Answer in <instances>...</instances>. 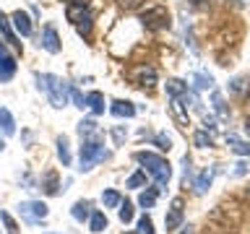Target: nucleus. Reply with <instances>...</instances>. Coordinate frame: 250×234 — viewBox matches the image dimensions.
<instances>
[{"label":"nucleus","mask_w":250,"mask_h":234,"mask_svg":"<svg viewBox=\"0 0 250 234\" xmlns=\"http://www.w3.org/2000/svg\"><path fill=\"white\" fill-rule=\"evenodd\" d=\"M141 23L148 29V31H162V29H169V13L164 5H154V8H146L141 13Z\"/></svg>","instance_id":"7ed1b4c3"},{"label":"nucleus","mask_w":250,"mask_h":234,"mask_svg":"<svg viewBox=\"0 0 250 234\" xmlns=\"http://www.w3.org/2000/svg\"><path fill=\"white\" fill-rule=\"evenodd\" d=\"M130 78L141 86V89H148V91H151L154 83H156V70L148 68V65H138V68L130 70Z\"/></svg>","instance_id":"423d86ee"},{"label":"nucleus","mask_w":250,"mask_h":234,"mask_svg":"<svg viewBox=\"0 0 250 234\" xmlns=\"http://www.w3.org/2000/svg\"><path fill=\"white\" fill-rule=\"evenodd\" d=\"M58 156H60L62 167H68V164H70V143H68V138H65V136H60V138H58Z\"/></svg>","instance_id":"a211bd4d"},{"label":"nucleus","mask_w":250,"mask_h":234,"mask_svg":"<svg viewBox=\"0 0 250 234\" xmlns=\"http://www.w3.org/2000/svg\"><path fill=\"white\" fill-rule=\"evenodd\" d=\"M102 203H104L107 208H117L120 206V195L115 190H107V193H102Z\"/></svg>","instance_id":"a878e982"},{"label":"nucleus","mask_w":250,"mask_h":234,"mask_svg":"<svg viewBox=\"0 0 250 234\" xmlns=\"http://www.w3.org/2000/svg\"><path fill=\"white\" fill-rule=\"evenodd\" d=\"M169 112H172V117L177 120V125L180 128H188V115H185V109H183V101H180L177 97H172V101H169Z\"/></svg>","instance_id":"f8f14e48"},{"label":"nucleus","mask_w":250,"mask_h":234,"mask_svg":"<svg viewBox=\"0 0 250 234\" xmlns=\"http://www.w3.org/2000/svg\"><path fill=\"white\" fill-rule=\"evenodd\" d=\"M180 224H183V198H175L169 206L167 218H164V226H167V232H172V229H177Z\"/></svg>","instance_id":"6e6552de"},{"label":"nucleus","mask_w":250,"mask_h":234,"mask_svg":"<svg viewBox=\"0 0 250 234\" xmlns=\"http://www.w3.org/2000/svg\"><path fill=\"white\" fill-rule=\"evenodd\" d=\"M42 47L47 52H60V39H58V31L52 26H44V34H42Z\"/></svg>","instance_id":"9d476101"},{"label":"nucleus","mask_w":250,"mask_h":234,"mask_svg":"<svg viewBox=\"0 0 250 234\" xmlns=\"http://www.w3.org/2000/svg\"><path fill=\"white\" fill-rule=\"evenodd\" d=\"M185 91H188V86H185L183 81H177V78L167 81V94H169V97H183Z\"/></svg>","instance_id":"412c9836"},{"label":"nucleus","mask_w":250,"mask_h":234,"mask_svg":"<svg viewBox=\"0 0 250 234\" xmlns=\"http://www.w3.org/2000/svg\"><path fill=\"white\" fill-rule=\"evenodd\" d=\"M136 161H141V164L146 167V172L156 179V187H159V190L169 182V177H172V167L162 159V156L148 154V151H138V154H136Z\"/></svg>","instance_id":"f257e3e1"},{"label":"nucleus","mask_w":250,"mask_h":234,"mask_svg":"<svg viewBox=\"0 0 250 234\" xmlns=\"http://www.w3.org/2000/svg\"><path fill=\"white\" fill-rule=\"evenodd\" d=\"M44 193L47 195H58V175H55V172H50V175L44 177Z\"/></svg>","instance_id":"393cba45"},{"label":"nucleus","mask_w":250,"mask_h":234,"mask_svg":"<svg viewBox=\"0 0 250 234\" xmlns=\"http://www.w3.org/2000/svg\"><path fill=\"white\" fill-rule=\"evenodd\" d=\"M0 34H3V37H5V42H11L16 50H21V42H19V39H16V34H13L11 19H8V16H3V13H0Z\"/></svg>","instance_id":"9b49d317"},{"label":"nucleus","mask_w":250,"mask_h":234,"mask_svg":"<svg viewBox=\"0 0 250 234\" xmlns=\"http://www.w3.org/2000/svg\"><path fill=\"white\" fill-rule=\"evenodd\" d=\"M156 143H159V148H164V151H169V148H172V138L164 136V133H159V136H156Z\"/></svg>","instance_id":"c9c22d12"},{"label":"nucleus","mask_w":250,"mask_h":234,"mask_svg":"<svg viewBox=\"0 0 250 234\" xmlns=\"http://www.w3.org/2000/svg\"><path fill=\"white\" fill-rule=\"evenodd\" d=\"M156 195H159V187H154V190H146V193H141L138 203H141L144 208H151L154 203H156Z\"/></svg>","instance_id":"4be33fe9"},{"label":"nucleus","mask_w":250,"mask_h":234,"mask_svg":"<svg viewBox=\"0 0 250 234\" xmlns=\"http://www.w3.org/2000/svg\"><path fill=\"white\" fill-rule=\"evenodd\" d=\"M13 73H16V62H13V58L3 55V58H0V81H11Z\"/></svg>","instance_id":"dca6fc26"},{"label":"nucleus","mask_w":250,"mask_h":234,"mask_svg":"<svg viewBox=\"0 0 250 234\" xmlns=\"http://www.w3.org/2000/svg\"><path fill=\"white\" fill-rule=\"evenodd\" d=\"M65 16L70 23H83V21H91V13H89V0H73V3H68L65 8Z\"/></svg>","instance_id":"39448f33"},{"label":"nucleus","mask_w":250,"mask_h":234,"mask_svg":"<svg viewBox=\"0 0 250 234\" xmlns=\"http://www.w3.org/2000/svg\"><path fill=\"white\" fill-rule=\"evenodd\" d=\"M78 133H81V136H91V133H97V122H94V120H81V122H78Z\"/></svg>","instance_id":"c85d7f7f"},{"label":"nucleus","mask_w":250,"mask_h":234,"mask_svg":"<svg viewBox=\"0 0 250 234\" xmlns=\"http://www.w3.org/2000/svg\"><path fill=\"white\" fill-rule=\"evenodd\" d=\"M0 130H3L5 136H13V133H16V122H13V115L8 112V109H0Z\"/></svg>","instance_id":"f3484780"},{"label":"nucleus","mask_w":250,"mask_h":234,"mask_svg":"<svg viewBox=\"0 0 250 234\" xmlns=\"http://www.w3.org/2000/svg\"><path fill=\"white\" fill-rule=\"evenodd\" d=\"M214 167H208V169H203L201 175H198V179H195V193H206L208 187H211V182H214Z\"/></svg>","instance_id":"4468645a"},{"label":"nucleus","mask_w":250,"mask_h":234,"mask_svg":"<svg viewBox=\"0 0 250 234\" xmlns=\"http://www.w3.org/2000/svg\"><path fill=\"white\" fill-rule=\"evenodd\" d=\"M68 3H73V0H68Z\"/></svg>","instance_id":"c03bdc74"},{"label":"nucleus","mask_w":250,"mask_h":234,"mask_svg":"<svg viewBox=\"0 0 250 234\" xmlns=\"http://www.w3.org/2000/svg\"><path fill=\"white\" fill-rule=\"evenodd\" d=\"M248 172H250V164L248 161H237L234 169H232V177H242V175H248Z\"/></svg>","instance_id":"f704fd0d"},{"label":"nucleus","mask_w":250,"mask_h":234,"mask_svg":"<svg viewBox=\"0 0 250 234\" xmlns=\"http://www.w3.org/2000/svg\"><path fill=\"white\" fill-rule=\"evenodd\" d=\"M183 234H195V232H193V226H188V229H185Z\"/></svg>","instance_id":"58836bf2"},{"label":"nucleus","mask_w":250,"mask_h":234,"mask_svg":"<svg viewBox=\"0 0 250 234\" xmlns=\"http://www.w3.org/2000/svg\"><path fill=\"white\" fill-rule=\"evenodd\" d=\"M102 159H107V151L99 140H86L81 146V169L83 172H89L94 164H99Z\"/></svg>","instance_id":"20e7f679"},{"label":"nucleus","mask_w":250,"mask_h":234,"mask_svg":"<svg viewBox=\"0 0 250 234\" xmlns=\"http://www.w3.org/2000/svg\"><path fill=\"white\" fill-rule=\"evenodd\" d=\"M120 221H123V224L133 221V206H130L128 200H125V203H120Z\"/></svg>","instance_id":"c756f323"},{"label":"nucleus","mask_w":250,"mask_h":234,"mask_svg":"<svg viewBox=\"0 0 250 234\" xmlns=\"http://www.w3.org/2000/svg\"><path fill=\"white\" fill-rule=\"evenodd\" d=\"M245 198H248V200H250V187H248V190H245Z\"/></svg>","instance_id":"79ce46f5"},{"label":"nucleus","mask_w":250,"mask_h":234,"mask_svg":"<svg viewBox=\"0 0 250 234\" xmlns=\"http://www.w3.org/2000/svg\"><path fill=\"white\" fill-rule=\"evenodd\" d=\"M117 3H120L123 8H128V11H133V8H138L144 0H117Z\"/></svg>","instance_id":"e433bc0d"},{"label":"nucleus","mask_w":250,"mask_h":234,"mask_svg":"<svg viewBox=\"0 0 250 234\" xmlns=\"http://www.w3.org/2000/svg\"><path fill=\"white\" fill-rule=\"evenodd\" d=\"M138 234H154V221L148 216L138 218Z\"/></svg>","instance_id":"cd10ccee"},{"label":"nucleus","mask_w":250,"mask_h":234,"mask_svg":"<svg viewBox=\"0 0 250 234\" xmlns=\"http://www.w3.org/2000/svg\"><path fill=\"white\" fill-rule=\"evenodd\" d=\"M211 143H214V136H211V133H206V130L195 133V146H198V148H206Z\"/></svg>","instance_id":"bb28decb"},{"label":"nucleus","mask_w":250,"mask_h":234,"mask_svg":"<svg viewBox=\"0 0 250 234\" xmlns=\"http://www.w3.org/2000/svg\"><path fill=\"white\" fill-rule=\"evenodd\" d=\"M3 148H5V143H3V140H0V151H3Z\"/></svg>","instance_id":"37998d69"},{"label":"nucleus","mask_w":250,"mask_h":234,"mask_svg":"<svg viewBox=\"0 0 250 234\" xmlns=\"http://www.w3.org/2000/svg\"><path fill=\"white\" fill-rule=\"evenodd\" d=\"M109 112H112L115 117H133V115H136V107H133L130 101H123V99H117V101H112V107H109Z\"/></svg>","instance_id":"ddd939ff"},{"label":"nucleus","mask_w":250,"mask_h":234,"mask_svg":"<svg viewBox=\"0 0 250 234\" xmlns=\"http://www.w3.org/2000/svg\"><path fill=\"white\" fill-rule=\"evenodd\" d=\"M245 130L250 133V117H248V120H245Z\"/></svg>","instance_id":"ea45409f"},{"label":"nucleus","mask_w":250,"mask_h":234,"mask_svg":"<svg viewBox=\"0 0 250 234\" xmlns=\"http://www.w3.org/2000/svg\"><path fill=\"white\" fill-rule=\"evenodd\" d=\"M211 104H214V109H216V112L222 115V117L229 115V112H227V107H224V101H222V94H216V91H214V97H211Z\"/></svg>","instance_id":"7c9ffc66"},{"label":"nucleus","mask_w":250,"mask_h":234,"mask_svg":"<svg viewBox=\"0 0 250 234\" xmlns=\"http://www.w3.org/2000/svg\"><path fill=\"white\" fill-rule=\"evenodd\" d=\"M193 81H195V89H214V78L208 73H195Z\"/></svg>","instance_id":"5701e85b"},{"label":"nucleus","mask_w":250,"mask_h":234,"mask_svg":"<svg viewBox=\"0 0 250 234\" xmlns=\"http://www.w3.org/2000/svg\"><path fill=\"white\" fill-rule=\"evenodd\" d=\"M89 226H91V232L94 234H99V232H104L107 229V216L104 214H91V218H89Z\"/></svg>","instance_id":"aec40b11"},{"label":"nucleus","mask_w":250,"mask_h":234,"mask_svg":"<svg viewBox=\"0 0 250 234\" xmlns=\"http://www.w3.org/2000/svg\"><path fill=\"white\" fill-rule=\"evenodd\" d=\"M89 208H91V206H89L86 200H78L76 206H73V211H70V214H73L76 221H86V218L91 216V211H89Z\"/></svg>","instance_id":"6ab92c4d"},{"label":"nucleus","mask_w":250,"mask_h":234,"mask_svg":"<svg viewBox=\"0 0 250 234\" xmlns=\"http://www.w3.org/2000/svg\"><path fill=\"white\" fill-rule=\"evenodd\" d=\"M86 107H89L94 115H102L104 112V97H102L99 91H91L89 97H86Z\"/></svg>","instance_id":"2eb2a0df"},{"label":"nucleus","mask_w":250,"mask_h":234,"mask_svg":"<svg viewBox=\"0 0 250 234\" xmlns=\"http://www.w3.org/2000/svg\"><path fill=\"white\" fill-rule=\"evenodd\" d=\"M3 55H5V47H3V44H0V58H3Z\"/></svg>","instance_id":"a19ab883"},{"label":"nucleus","mask_w":250,"mask_h":234,"mask_svg":"<svg viewBox=\"0 0 250 234\" xmlns=\"http://www.w3.org/2000/svg\"><path fill=\"white\" fill-rule=\"evenodd\" d=\"M70 99H73V104H76V107H81V109L86 107V99L81 97V91H78L76 86H70Z\"/></svg>","instance_id":"72a5a7b5"},{"label":"nucleus","mask_w":250,"mask_h":234,"mask_svg":"<svg viewBox=\"0 0 250 234\" xmlns=\"http://www.w3.org/2000/svg\"><path fill=\"white\" fill-rule=\"evenodd\" d=\"M19 211H21V216H26V218H29V221H42V218L47 216V206H44V203H39V200L21 203Z\"/></svg>","instance_id":"0eeeda50"},{"label":"nucleus","mask_w":250,"mask_h":234,"mask_svg":"<svg viewBox=\"0 0 250 234\" xmlns=\"http://www.w3.org/2000/svg\"><path fill=\"white\" fill-rule=\"evenodd\" d=\"M144 182H146V175H144V172H136V175L128 177V187H141Z\"/></svg>","instance_id":"473e14b6"},{"label":"nucleus","mask_w":250,"mask_h":234,"mask_svg":"<svg viewBox=\"0 0 250 234\" xmlns=\"http://www.w3.org/2000/svg\"><path fill=\"white\" fill-rule=\"evenodd\" d=\"M227 140L232 143V151H234V154H240V156H250V143H242V140H237L234 136H229Z\"/></svg>","instance_id":"b1692460"},{"label":"nucleus","mask_w":250,"mask_h":234,"mask_svg":"<svg viewBox=\"0 0 250 234\" xmlns=\"http://www.w3.org/2000/svg\"><path fill=\"white\" fill-rule=\"evenodd\" d=\"M232 91L242 94V91H245V81H242V78H234V81H232Z\"/></svg>","instance_id":"4c0bfd02"},{"label":"nucleus","mask_w":250,"mask_h":234,"mask_svg":"<svg viewBox=\"0 0 250 234\" xmlns=\"http://www.w3.org/2000/svg\"><path fill=\"white\" fill-rule=\"evenodd\" d=\"M42 81L44 83H39V86H44L47 94H50V101H52V107H65L68 104V97H70V86L65 81H60L58 76H52V73H47L42 76Z\"/></svg>","instance_id":"f03ea898"},{"label":"nucleus","mask_w":250,"mask_h":234,"mask_svg":"<svg viewBox=\"0 0 250 234\" xmlns=\"http://www.w3.org/2000/svg\"><path fill=\"white\" fill-rule=\"evenodd\" d=\"M11 23H13V29L19 31L21 37H31V21H29V16L23 11H16L11 16Z\"/></svg>","instance_id":"1a4fd4ad"},{"label":"nucleus","mask_w":250,"mask_h":234,"mask_svg":"<svg viewBox=\"0 0 250 234\" xmlns=\"http://www.w3.org/2000/svg\"><path fill=\"white\" fill-rule=\"evenodd\" d=\"M0 218H3V224H5L8 234H16V232H19V229H16V221L11 218V214H8V211H0Z\"/></svg>","instance_id":"2f4dec72"}]
</instances>
